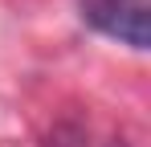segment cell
Here are the masks:
<instances>
[{
    "label": "cell",
    "mask_w": 151,
    "mask_h": 147,
    "mask_svg": "<svg viewBox=\"0 0 151 147\" xmlns=\"http://www.w3.org/2000/svg\"><path fill=\"white\" fill-rule=\"evenodd\" d=\"M110 147H127V143H110Z\"/></svg>",
    "instance_id": "cell-2"
},
{
    "label": "cell",
    "mask_w": 151,
    "mask_h": 147,
    "mask_svg": "<svg viewBox=\"0 0 151 147\" xmlns=\"http://www.w3.org/2000/svg\"><path fill=\"white\" fill-rule=\"evenodd\" d=\"M147 17H151V0H82V21L90 29H98L102 37L131 45L139 53L151 41Z\"/></svg>",
    "instance_id": "cell-1"
}]
</instances>
